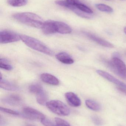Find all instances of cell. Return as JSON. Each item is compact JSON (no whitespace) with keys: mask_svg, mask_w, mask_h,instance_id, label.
<instances>
[{"mask_svg":"<svg viewBox=\"0 0 126 126\" xmlns=\"http://www.w3.org/2000/svg\"><path fill=\"white\" fill-rule=\"evenodd\" d=\"M13 17L16 20L23 24L38 29L41 28L44 23L40 17L32 13H16L13 15Z\"/></svg>","mask_w":126,"mask_h":126,"instance_id":"1","label":"cell"},{"mask_svg":"<svg viewBox=\"0 0 126 126\" xmlns=\"http://www.w3.org/2000/svg\"><path fill=\"white\" fill-rule=\"evenodd\" d=\"M20 37L21 40L32 49L49 55H52L54 54L50 48L39 40L25 35H20Z\"/></svg>","mask_w":126,"mask_h":126,"instance_id":"2","label":"cell"},{"mask_svg":"<svg viewBox=\"0 0 126 126\" xmlns=\"http://www.w3.org/2000/svg\"><path fill=\"white\" fill-rule=\"evenodd\" d=\"M103 63L115 73L122 78L126 79V66L125 63L120 59L113 57L111 60L105 59L102 60Z\"/></svg>","mask_w":126,"mask_h":126,"instance_id":"3","label":"cell"},{"mask_svg":"<svg viewBox=\"0 0 126 126\" xmlns=\"http://www.w3.org/2000/svg\"><path fill=\"white\" fill-rule=\"evenodd\" d=\"M46 105L50 111L58 115L66 116L70 114V110L69 107L60 101L57 100L50 101H47Z\"/></svg>","mask_w":126,"mask_h":126,"instance_id":"4","label":"cell"},{"mask_svg":"<svg viewBox=\"0 0 126 126\" xmlns=\"http://www.w3.org/2000/svg\"><path fill=\"white\" fill-rule=\"evenodd\" d=\"M21 115L24 118L32 120L41 121L46 117L44 114L40 112L28 107L23 108Z\"/></svg>","mask_w":126,"mask_h":126,"instance_id":"5","label":"cell"},{"mask_svg":"<svg viewBox=\"0 0 126 126\" xmlns=\"http://www.w3.org/2000/svg\"><path fill=\"white\" fill-rule=\"evenodd\" d=\"M21 40L20 35L11 31H1L0 32V43L1 44L17 42Z\"/></svg>","mask_w":126,"mask_h":126,"instance_id":"6","label":"cell"},{"mask_svg":"<svg viewBox=\"0 0 126 126\" xmlns=\"http://www.w3.org/2000/svg\"><path fill=\"white\" fill-rule=\"evenodd\" d=\"M4 103L12 106H20L23 103V99L20 96L16 94L9 95L1 100Z\"/></svg>","mask_w":126,"mask_h":126,"instance_id":"7","label":"cell"},{"mask_svg":"<svg viewBox=\"0 0 126 126\" xmlns=\"http://www.w3.org/2000/svg\"><path fill=\"white\" fill-rule=\"evenodd\" d=\"M96 72L98 75H100L103 78L106 79L108 80L110 82L117 85L119 87H122V88L126 89V84L120 81L118 79H117V78L110 75L109 73L105 72V71H103V70H98Z\"/></svg>","mask_w":126,"mask_h":126,"instance_id":"8","label":"cell"},{"mask_svg":"<svg viewBox=\"0 0 126 126\" xmlns=\"http://www.w3.org/2000/svg\"><path fill=\"white\" fill-rule=\"evenodd\" d=\"M83 34L89 39L98 44L102 46L108 48H113L114 45L109 42L96 36L94 34L87 32H84Z\"/></svg>","mask_w":126,"mask_h":126,"instance_id":"9","label":"cell"},{"mask_svg":"<svg viewBox=\"0 0 126 126\" xmlns=\"http://www.w3.org/2000/svg\"><path fill=\"white\" fill-rule=\"evenodd\" d=\"M65 96L67 102L70 106L74 107H78L81 105L80 99L74 93L72 92L66 93Z\"/></svg>","mask_w":126,"mask_h":126,"instance_id":"10","label":"cell"},{"mask_svg":"<svg viewBox=\"0 0 126 126\" xmlns=\"http://www.w3.org/2000/svg\"><path fill=\"white\" fill-rule=\"evenodd\" d=\"M56 33L69 34L72 32V28L67 24L61 21H55Z\"/></svg>","mask_w":126,"mask_h":126,"instance_id":"11","label":"cell"},{"mask_svg":"<svg viewBox=\"0 0 126 126\" xmlns=\"http://www.w3.org/2000/svg\"><path fill=\"white\" fill-rule=\"evenodd\" d=\"M41 29L43 33L46 35L56 33L54 21L49 20L44 22Z\"/></svg>","mask_w":126,"mask_h":126,"instance_id":"12","label":"cell"},{"mask_svg":"<svg viewBox=\"0 0 126 126\" xmlns=\"http://www.w3.org/2000/svg\"><path fill=\"white\" fill-rule=\"evenodd\" d=\"M40 78L44 83L53 86L59 84V80L55 76L47 73H43L40 75Z\"/></svg>","mask_w":126,"mask_h":126,"instance_id":"13","label":"cell"},{"mask_svg":"<svg viewBox=\"0 0 126 126\" xmlns=\"http://www.w3.org/2000/svg\"><path fill=\"white\" fill-rule=\"evenodd\" d=\"M56 58L58 61L65 64H72L74 63V60L66 52L58 53L56 55Z\"/></svg>","mask_w":126,"mask_h":126,"instance_id":"14","label":"cell"},{"mask_svg":"<svg viewBox=\"0 0 126 126\" xmlns=\"http://www.w3.org/2000/svg\"><path fill=\"white\" fill-rule=\"evenodd\" d=\"M0 87L8 91H15L18 89V87L15 84L2 79H0Z\"/></svg>","mask_w":126,"mask_h":126,"instance_id":"15","label":"cell"},{"mask_svg":"<svg viewBox=\"0 0 126 126\" xmlns=\"http://www.w3.org/2000/svg\"><path fill=\"white\" fill-rule=\"evenodd\" d=\"M29 89L30 92L36 95L45 91L42 86L38 84H32L29 87Z\"/></svg>","mask_w":126,"mask_h":126,"instance_id":"16","label":"cell"},{"mask_svg":"<svg viewBox=\"0 0 126 126\" xmlns=\"http://www.w3.org/2000/svg\"><path fill=\"white\" fill-rule=\"evenodd\" d=\"M85 103L88 108L93 111H99L101 108L100 105L98 103L92 100H86Z\"/></svg>","mask_w":126,"mask_h":126,"instance_id":"17","label":"cell"},{"mask_svg":"<svg viewBox=\"0 0 126 126\" xmlns=\"http://www.w3.org/2000/svg\"><path fill=\"white\" fill-rule=\"evenodd\" d=\"M47 99L48 96L45 91L36 95L37 101L40 105L42 106L46 105L47 102Z\"/></svg>","mask_w":126,"mask_h":126,"instance_id":"18","label":"cell"},{"mask_svg":"<svg viewBox=\"0 0 126 126\" xmlns=\"http://www.w3.org/2000/svg\"><path fill=\"white\" fill-rule=\"evenodd\" d=\"M28 0H8L7 2L10 6L13 7H21L27 4Z\"/></svg>","mask_w":126,"mask_h":126,"instance_id":"19","label":"cell"},{"mask_svg":"<svg viewBox=\"0 0 126 126\" xmlns=\"http://www.w3.org/2000/svg\"><path fill=\"white\" fill-rule=\"evenodd\" d=\"M0 67L7 70H11L13 68L12 66L9 63L8 60L4 58L0 59Z\"/></svg>","mask_w":126,"mask_h":126,"instance_id":"20","label":"cell"},{"mask_svg":"<svg viewBox=\"0 0 126 126\" xmlns=\"http://www.w3.org/2000/svg\"><path fill=\"white\" fill-rule=\"evenodd\" d=\"M75 6L76 7L77 9L80 10L82 12H84L86 13L91 14L93 13V11L89 7L85 5V4L82 3L79 1V2L76 4Z\"/></svg>","mask_w":126,"mask_h":126,"instance_id":"21","label":"cell"},{"mask_svg":"<svg viewBox=\"0 0 126 126\" xmlns=\"http://www.w3.org/2000/svg\"><path fill=\"white\" fill-rule=\"evenodd\" d=\"M96 7L100 11L107 13H111L113 12V9L109 6L103 4H96Z\"/></svg>","mask_w":126,"mask_h":126,"instance_id":"22","label":"cell"},{"mask_svg":"<svg viewBox=\"0 0 126 126\" xmlns=\"http://www.w3.org/2000/svg\"><path fill=\"white\" fill-rule=\"evenodd\" d=\"M0 110L1 111L4 112V113H6V114L18 116L20 115V113L16 111L4 108V107H0Z\"/></svg>","mask_w":126,"mask_h":126,"instance_id":"23","label":"cell"},{"mask_svg":"<svg viewBox=\"0 0 126 126\" xmlns=\"http://www.w3.org/2000/svg\"><path fill=\"white\" fill-rule=\"evenodd\" d=\"M55 126H71L67 121L59 118H55Z\"/></svg>","mask_w":126,"mask_h":126,"instance_id":"24","label":"cell"},{"mask_svg":"<svg viewBox=\"0 0 126 126\" xmlns=\"http://www.w3.org/2000/svg\"><path fill=\"white\" fill-rule=\"evenodd\" d=\"M92 120L95 124L97 126L103 125V121L102 119L97 115H93L92 117Z\"/></svg>","mask_w":126,"mask_h":126,"instance_id":"25","label":"cell"},{"mask_svg":"<svg viewBox=\"0 0 126 126\" xmlns=\"http://www.w3.org/2000/svg\"><path fill=\"white\" fill-rule=\"evenodd\" d=\"M40 121L44 126H55V124H54L51 121L47 119L46 117L42 119Z\"/></svg>","mask_w":126,"mask_h":126,"instance_id":"26","label":"cell"},{"mask_svg":"<svg viewBox=\"0 0 126 126\" xmlns=\"http://www.w3.org/2000/svg\"><path fill=\"white\" fill-rule=\"evenodd\" d=\"M65 1L70 4L74 6H75L76 4L79 2L78 0H65Z\"/></svg>","mask_w":126,"mask_h":126,"instance_id":"27","label":"cell"},{"mask_svg":"<svg viewBox=\"0 0 126 126\" xmlns=\"http://www.w3.org/2000/svg\"><path fill=\"white\" fill-rule=\"evenodd\" d=\"M117 89L119 91L126 95V89L122 88V87H117Z\"/></svg>","mask_w":126,"mask_h":126,"instance_id":"28","label":"cell"},{"mask_svg":"<svg viewBox=\"0 0 126 126\" xmlns=\"http://www.w3.org/2000/svg\"><path fill=\"white\" fill-rule=\"evenodd\" d=\"M120 54H118V52H115L113 54V57H117L118 58H120Z\"/></svg>","mask_w":126,"mask_h":126,"instance_id":"29","label":"cell"},{"mask_svg":"<svg viewBox=\"0 0 126 126\" xmlns=\"http://www.w3.org/2000/svg\"><path fill=\"white\" fill-rule=\"evenodd\" d=\"M26 126H33V125H32V124H26Z\"/></svg>","mask_w":126,"mask_h":126,"instance_id":"30","label":"cell"},{"mask_svg":"<svg viewBox=\"0 0 126 126\" xmlns=\"http://www.w3.org/2000/svg\"><path fill=\"white\" fill-rule=\"evenodd\" d=\"M124 32L126 34V27H125L124 29Z\"/></svg>","mask_w":126,"mask_h":126,"instance_id":"31","label":"cell"},{"mask_svg":"<svg viewBox=\"0 0 126 126\" xmlns=\"http://www.w3.org/2000/svg\"></svg>","mask_w":126,"mask_h":126,"instance_id":"32","label":"cell"}]
</instances>
